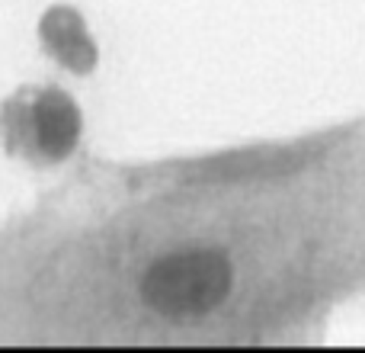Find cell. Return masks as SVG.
<instances>
[{
    "label": "cell",
    "instance_id": "cell-1",
    "mask_svg": "<svg viewBox=\"0 0 365 353\" xmlns=\"http://www.w3.org/2000/svg\"><path fill=\"white\" fill-rule=\"evenodd\" d=\"M234 270L218 251H182L160 257L141 277V299L167 318L212 312L231 292Z\"/></svg>",
    "mask_w": 365,
    "mask_h": 353
},
{
    "label": "cell",
    "instance_id": "cell-2",
    "mask_svg": "<svg viewBox=\"0 0 365 353\" xmlns=\"http://www.w3.org/2000/svg\"><path fill=\"white\" fill-rule=\"evenodd\" d=\"M32 129H36V145L42 148V154L58 161L77 145L81 113L61 90H45L32 106Z\"/></svg>",
    "mask_w": 365,
    "mask_h": 353
},
{
    "label": "cell",
    "instance_id": "cell-3",
    "mask_svg": "<svg viewBox=\"0 0 365 353\" xmlns=\"http://www.w3.org/2000/svg\"><path fill=\"white\" fill-rule=\"evenodd\" d=\"M42 39H45V49L55 51L68 68L81 71V74L93 71L96 49L90 42L77 10H71V6H51L42 16Z\"/></svg>",
    "mask_w": 365,
    "mask_h": 353
}]
</instances>
